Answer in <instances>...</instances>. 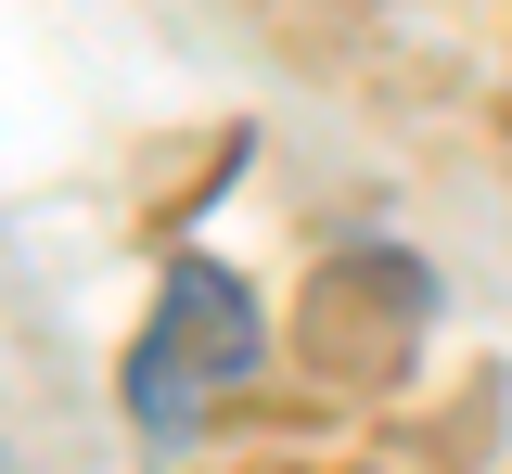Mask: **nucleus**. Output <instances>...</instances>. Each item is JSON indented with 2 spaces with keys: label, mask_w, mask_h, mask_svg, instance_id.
Wrapping results in <instances>:
<instances>
[{
  "label": "nucleus",
  "mask_w": 512,
  "mask_h": 474,
  "mask_svg": "<svg viewBox=\"0 0 512 474\" xmlns=\"http://www.w3.org/2000/svg\"><path fill=\"white\" fill-rule=\"evenodd\" d=\"M0 474H13V449H0Z\"/></svg>",
  "instance_id": "nucleus-2"
},
{
  "label": "nucleus",
  "mask_w": 512,
  "mask_h": 474,
  "mask_svg": "<svg viewBox=\"0 0 512 474\" xmlns=\"http://www.w3.org/2000/svg\"><path fill=\"white\" fill-rule=\"evenodd\" d=\"M256 346H269L256 334V295L231 270L180 257L167 295H154V321H141V346H128V423H141V436H192V423L256 372Z\"/></svg>",
  "instance_id": "nucleus-1"
}]
</instances>
